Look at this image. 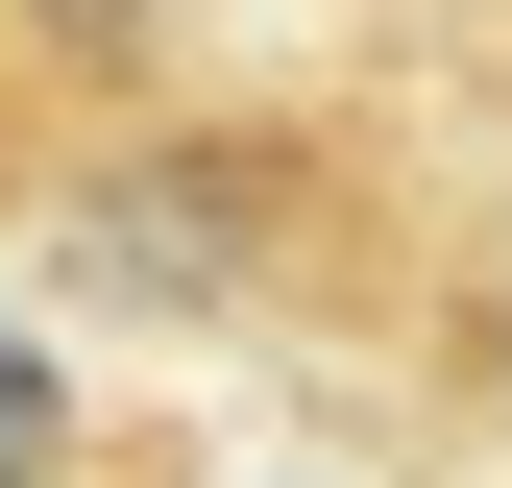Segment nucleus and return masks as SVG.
I'll return each instance as SVG.
<instances>
[{"label": "nucleus", "instance_id": "f257e3e1", "mask_svg": "<svg viewBox=\"0 0 512 488\" xmlns=\"http://www.w3.org/2000/svg\"><path fill=\"white\" fill-rule=\"evenodd\" d=\"M49 440H74V391H49V342H0V488H25Z\"/></svg>", "mask_w": 512, "mask_h": 488}]
</instances>
